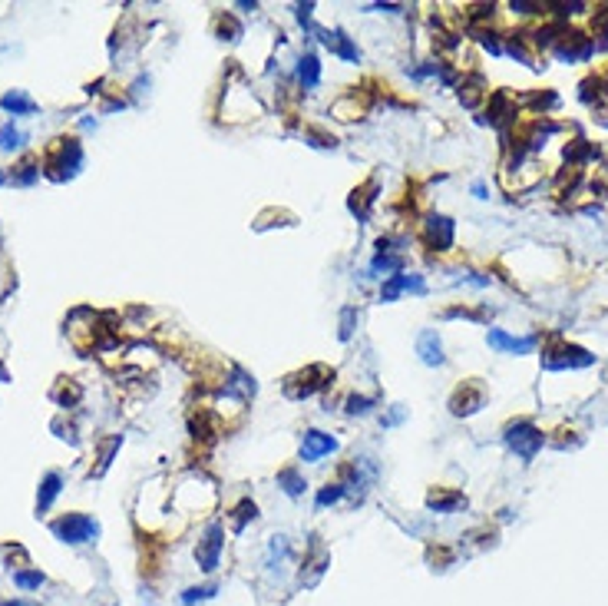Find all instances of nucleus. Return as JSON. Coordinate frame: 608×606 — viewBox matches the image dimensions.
I'll use <instances>...</instances> for the list:
<instances>
[{
    "label": "nucleus",
    "mask_w": 608,
    "mask_h": 606,
    "mask_svg": "<svg viewBox=\"0 0 608 606\" xmlns=\"http://www.w3.org/2000/svg\"><path fill=\"white\" fill-rule=\"evenodd\" d=\"M503 441H506V447L516 454L519 461H532V457L542 451L546 434H542V428H539L536 421H529V418H516V421L506 424Z\"/></svg>",
    "instance_id": "f257e3e1"
},
{
    "label": "nucleus",
    "mask_w": 608,
    "mask_h": 606,
    "mask_svg": "<svg viewBox=\"0 0 608 606\" xmlns=\"http://www.w3.org/2000/svg\"><path fill=\"white\" fill-rule=\"evenodd\" d=\"M595 365V355L578 345H568V341H559L552 348L542 351V368L546 371H578V368H592Z\"/></svg>",
    "instance_id": "f03ea898"
},
{
    "label": "nucleus",
    "mask_w": 608,
    "mask_h": 606,
    "mask_svg": "<svg viewBox=\"0 0 608 606\" xmlns=\"http://www.w3.org/2000/svg\"><path fill=\"white\" fill-rule=\"evenodd\" d=\"M552 57L562 60V63H588L595 57V40H592V33L566 27V33H562L559 43L552 47Z\"/></svg>",
    "instance_id": "7ed1b4c3"
},
{
    "label": "nucleus",
    "mask_w": 608,
    "mask_h": 606,
    "mask_svg": "<svg viewBox=\"0 0 608 606\" xmlns=\"http://www.w3.org/2000/svg\"><path fill=\"white\" fill-rule=\"evenodd\" d=\"M50 530H53V537H60L63 544H90L100 534V524L86 514H66L60 520H53Z\"/></svg>",
    "instance_id": "20e7f679"
},
{
    "label": "nucleus",
    "mask_w": 608,
    "mask_h": 606,
    "mask_svg": "<svg viewBox=\"0 0 608 606\" xmlns=\"http://www.w3.org/2000/svg\"><path fill=\"white\" fill-rule=\"evenodd\" d=\"M83 166V149L76 139H57V146L50 149V159H47V173L53 179H66Z\"/></svg>",
    "instance_id": "39448f33"
},
{
    "label": "nucleus",
    "mask_w": 608,
    "mask_h": 606,
    "mask_svg": "<svg viewBox=\"0 0 608 606\" xmlns=\"http://www.w3.org/2000/svg\"><path fill=\"white\" fill-rule=\"evenodd\" d=\"M486 345L499 355H532L539 345V335H509L506 328L489 325L486 328Z\"/></svg>",
    "instance_id": "423d86ee"
},
{
    "label": "nucleus",
    "mask_w": 608,
    "mask_h": 606,
    "mask_svg": "<svg viewBox=\"0 0 608 606\" xmlns=\"http://www.w3.org/2000/svg\"><path fill=\"white\" fill-rule=\"evenodd\" d=\"M222 550H225V534H222V524H209L205 527L202 540L195 547V560L202 566V573H215L218 564H222Z\"/></svg>",
    "instance_id": "0eeeda50"
},
{
    "label": "nucleus",
    "mask_w": 608,
    "mask_h": 606,
    "mask_svg": "<svg viewBox=\"0 0 608 606\" xmlns=\"http://www.w3.org/2000/svg\"><path fill=\"white\" fill-rule=\"evenodd\" d=\"M483 404H486V391H483V384L467 381V384H463V388H456V394L450 398V411H453L456 418H469V414H477Z\"/></svg>",
    "instance_id": "6e6552de"
},
{
    "label": "nucleus",
    "mask_w": 608,
    "mask_h": 606,
    "mask_svg": "<svg viewBox=\"0 0 608 606\" xmlns=\"http://www.w3.org/2000/svg\"><path fill=\"white\" fill-rule=\"evenodd\" d=\"M423 232H426V242H430V248H436V252H450L453 248V219L446 216H430L423 222Z\"/></svg>",
    "instance_id": "1a4fd4ad"
},
{
    "label": "nucleus",
    "mask_w": 608,
    "mask_h": 606,
    "mask_svg": "<svg viewBox=\"0 0 608 606\" xmlns=\"http://www.w3.org/2000/svg\"><path fill=\"white\" fill-rule=\"evenodd\" d=\"M334 451H337V438H331V434H325V431H308L304 434L301 461L315 464V461H321V457H327V454H334Z\"/></svg>",
    "instance_id": "9d476101"
},
{
    "label": "nucleus",
    "mask_w": 608,
    "mask_h": 606,
    "mask_svg": "<svg viewBox=\"0 0 608 606\" xmlns=\"http://www.w3.org/2000/svg\"><path fill=\"white\" fill-rule=\"evenodd\" d=\"M404 292H414V295H423L426 292V282L423 275H404V272H397V275H390L384 282V302H394L397 295H404Z\"/></svg>",
    "instance_id": "9b49d317"
},
{
    "label": "nucleus",
    "mask_w": 608,
    "mask_h": 606,
    "mask_svg": "<svg viewBox=\"0 0 608 606\" xmlns=\"http://www.w3.org/2000/svg\"><path fill=\"white\" fill-rule=\"evenodd\" d=\"M416 355H420V361H423V365H430V368H440V365H446L443 341H440V335H436V331H423V335L416 338Z\"/></svg>",
    "instance_id": "f8f14e48"
},
{
    "label": "nucleus",
    "mask_w": 608,
    "mask_h": 606,
    "mask_svg": "<svg viewBox=\"0 0 608 606\" xmlns=\"http://www.w3.org/2000/svg\"><path fill=\"white\" fill-rule=\"evenodd\" d=\"M321 43H325L331 53L344 57L347 63H361V50H357L354 43L347 40V33H344V30H325V33H321Z\"/></svg>",
    "instance_id": "ddd939ff"
},
{
    "label": "nucleus",
    "mask_w": 608,
    "mask_h": 606,
    "mask_svg": "<svg viewBox=\"0 0 608 606\" xmlns=\"http://www.w3.org/2000/svg\"><path fill=\"white\" fill-rule=\"evenodd\" d=\"M426 507L436 510V514H453V510H460V507H467V497H463L460 491H433L430 497H426Z\"/></svg>",
    "instance_id": "4468645a"
},
{
    "label": "nucleus",
    "mask_w": 608,
    "mask_h": 606,
    "mask_svg": "<svg viewBox=\"0 0 608 606\" xmlns=\"http://www.w3.org/2000/svg\"><path fill=\"white\" fill-rule=\"evenodd\" d=\"M298 80H301L304 90H315L317 83H321V63H317L315 53H308V57L298 60Z\"/></svg>",
    "instance_id": "2eb2a0df"
},
{
    "label": "nucleus",
    "mask_w": 608,
    "mask_h": 606,
    "mask_svg": "<svg viewBox=\"0 0 608 606\" xmlns=\"http://www.w3.org/2000/svg\"><path fill=\"white\" fill-rule=\"evenodd\" d=\"M60 474H47L40 484V497H37V514H47L50 510V503L57 501V493H60Z\"/></svg>",
    "instance_id": "dca6fc26"
},
{
    "label": "nucleus",
    "mask_w": 608,
    "mask_h": 606,
    "mask_svg": "<svg viewBox=\"0 0 608 606\" xmlns=\"http://www.w3.org/2000/svg\"><path fill=\"white\" fill-rule=\"evenodd\" d=\"M0 106H4V110H11L13 116H21V113H33V110H37V103H33V100H30V96H27L23 90L7 93V96L0 100Z\"/></svg>",
    "instance_id": "f3484780"
},
{
    "label": "nucleus",
    "mask_w": 608,
    "mask_h": 606,
    "mask_svg": "<svg viewBox=\"0 0 608 606\" xmlns=\"http://www.w3.org/2000/svg\"><path fill=\"white\" fill-rule=\"evenodd\" d=\"M215 593H218V586H215V583H209V586H189V590H182L179 603H182V606H195V603H202V600H212Z\"/></svg>",
    "instance_id": "a211bd4d"
},
{
    "label": "nucleus",
    "mask_w": 608,
    "mask_h": 606,
    "mask_svg": "<svg viewBox=\"0 0 608 606\" xmlns=\"http://www.w3.org/2000/svg\"><path fill=\"white\" fill-rule=\"evenodd\" d=\"M278 484H281V491L288 493V497H301L304 493V481L298 477V471H291V467L278 474Z\"/></svg>",
    "instance_id": "6ab92c4d"
},
{
    "label": "nucleus",
    "mask_w": 608,
    "mask_h": 606,
    "mask_svg": "<svg viewBox=\"0 0 608 606\" xmlns=\"http://www.w3.org/2000/svg\"><path fill=\"white\" fill-rule=\"evenodd\" d=\"M347 493V487L344 484H327V487H321V493H317V501H315V507L317 510H325L327 503H337L341 497Z\"/></svg>",
    "instance_id": "aec40b11"
},
{
    "label": "nucleus",
    "mask_w": 608,
    "mask_h": 606,
    "mask_svg": "<svg viewBox=\"0 0 608 606\" xmlns=\"http://www.w3.org/2000/svg\"><path fill=\"white\" fill-rule=\"evenodd\" d=\"M532 103H536V110H539V116H549L552 110H559V93H552V90H546V93H536L532 96Z\"/></svg>",
    "instance_id": "412c9836"
},
{
    "label": "nucleus",
    "mask_w": 608,
    "mask_h": 606,
    "mask_svg": "<svg viewBox=\"0 0 608 606\" xmlns=\"http://www.w3.org/2000/svg\"><path fill=\"white\" fill-rule=\"evenodd\" d=\"M479 43H483L493 57H503V37H499L496 30H483L479 33Z\"/></svg>",
    "instance_id": "4be33fe9"
},
{
    "label": "nucleus",
    "mask_w": 608,
    "mask_h": 606,
    "mask_svg": "<svg viewBox=\"0 0 608 606\" xmlns=\"http://www.w3.org/2000/svg\"><path fill=\"white\" fill-rule=\"evenodd\" d=\"M13 583L23 586V590H37L43 583V573H13Z\"/></svg>",
    "instance_id": "5701e85b"
},
{
    "label": "nucleus",
    "mask_w": 608,
    "mask_h": 606,
    "mask_svg": "<svg viewBox=\"0 0 608 606\" xmlns=\"http://www.w3.org/2000/svg\"><path fill=\"white\" fill-rule=\"evenodd\" d=\"M21 139H23V133H17L13 126H7V130L0 133V146H4V149H17V146H21Z\"/></svg>",
    "instance_id": "b1692460"
},
{
    "label": "nucleus",
    "mask_w": 608,
    "mask_h": 606,
    "mask_svg": "<svg viewBox=\"0 0 608 606\" xmlns=\"http://www.w3.org/2000/svg\"><path fill=\"white\" fill-rule=\"evenodd\" d=\"M235 514H238V517H235V530H242V527H245V520H248V517H252V520H255V503H252V501H245L242 507L235 510Z\"/></svg>",
    "instance_id": "393cba45"
},
{
    "label": "nucleus",
    "mask_w": 608,
    "mask_h": 606,
    "mask_svg": "<svg viewBox=\"0 0 608 606\" xmlns=\"http://www.w3.org/2000/svg\"><path fill=\"white\" fill-rule=\"evenodd\" d=\"M347 404H351V408H347V414H367V411H370V401H367V398H351Z\"/></svg>",
    "instance_id": "a878e982"
},
{
    "label": "nucleus",
    "mask_w": 608,
    "mask_h": 606,
    "mask_svg": "<svg viewBox=\"0 0 608 606\" xmlns=\"http://www.w3.org/2000/svg\"><path fill=\"white\" fill-rule=\"evenodd\" d=\"M473 195H477V199H489V195H486V185H483V183H473Z\"/></svg>",
    "instance_id": "bb28decb"
},
{
    "label": "nucleus",
    "mask_w": 608,
    "mask_h": 606,
    "mask_svg": "<svg viewBox=\"0 0 608 606\" xmlns=\"http://www.w3.org/2000/svg\"><path fill=\"white\" fill-rule=\"evenodd\" d=\"M0 606H33V603H27V600H7V603H0Z\"/></svg>",
    "instance_id": "cd10ccee"
},
{
    "label": "nucleus",
    "mask_w": 608,
    "mask_h": 606,
    "mask_svg": "<svg viewBox=\"0 0 608 606\" xmlns=\"http://www.w3.org/2000/svg\"><path fill=\"white\" fill-rule=\"evenodd\" d=\"M0 183H4V176H0Z\"/></svg>",
    "instance_id": "c85d7f7f"
}]
</instances>
